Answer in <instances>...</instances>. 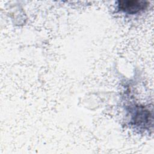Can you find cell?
Returning a JSON list of instances; mask_svg holds the SVG:
<instances>
[{
    "instance_id": "6da1fadb",
    "label": "cell",
    "mask_w": 154,
    "mask_h": 154,
    "mask_svg": "<svg viewBox=\"0 0 154 154\" xmlns=\"http://www.w3.org/2000/svg\"><path fill=\"white\" fill-rule=\"evenodd\" d=\"M147 6L144 1H122L119 2V8L122 11L129 14L137 13L143 10Z\"/></svg>"
}]
</instances>
